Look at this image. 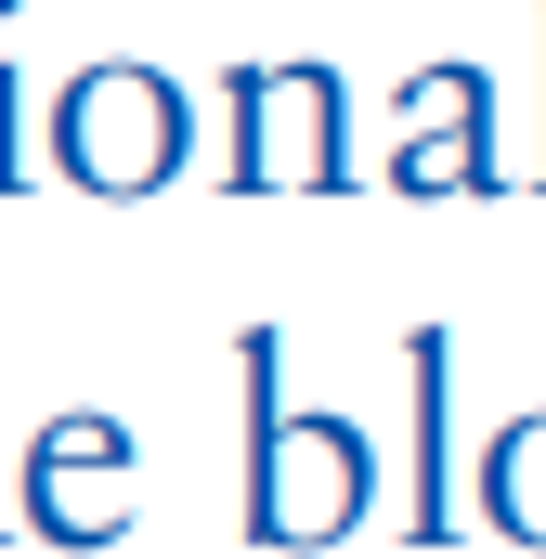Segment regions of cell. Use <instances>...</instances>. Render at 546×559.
Masks as SVG:
<instances>
[{"instance_id": "obj_1", "label": "cell", "mask_w": 546, "mask_h": 559, "mask_svg": "<svg viewBox=\"0 0 546 559\" xmlns=\"http://www.w3.org/2000/svg\"><path fill=\"white\" fill-rule=\"evenodd\" d=\"M365 521V442L273 404V338H248V534L261 547H325Z\"/></svg>"}, {"instance_id": "obj_2", "label": "cell", "mask_w": 546, "mask_h": 559, "mask_svg": "<svg viewBox=\"0 0 546 559\" xmlns=\"http://www.w3.org/2000/svg\"><path fill=\"white\" fill-rule=\"evenodd\" d=\"M52 156H66L79 182H105V195H143V182L182 169V92H169L156 66H92V79L52 105Z\"/></svg>"}, {"instance_id": "obj_3", "label": "cell", "mask_w": 546, "mask_h": 559, "mask_svg": "<svg viewBox=\"0 0 546 559\" xmlns=\"http://www.w3.org/2000/svg\"><path fill=\"white\" fill-rule=\"evenodd\" d=\"M235 182H339V79L325 66L235 79Z\"/></svg>"}, {"instance_id": "obj_4", "label": "cell", "mask_w": 546, "mask_h": 559, "mask_svg": "<svg viewBox=\"0 0 546 559\" xmlns=\"http://www.w3.org/2000/svg\"><path fill=\"white\" fill-rule=\"evenodd\" d=\"M118 481H131V429H105V417H52L39 455H26V508H39V534H66V547H92V534L131 521Z\"/></svg>"}, {"instance_id": "obj_5", "label": "cell", "mask_w": 546, "mask_h": 559, "mask_svg": "<svg viewBox=\"0 0 546 559\" xmlns=\"http://www.w3.org/2000/svg\"><path fill=\"white\" fill-rule=\"evenodd\" d=\"M391 182H482V79L468 66H442L429 92H416V131H404V156H391Z\"/></svg>"}, {"instance_id": "obj_6", "label": "cell", "mask_w": 546, "mask_h": 559, "mask_svg": "<svg viewBox=\"0 0 546 559\" xmlns=\"http://www.w3.org/2000/svg\"><path fill=\"white\" fill-rule=\"evenodd\" d=\"M482 495H495V521H508V534H534V547H546V417H521L508 442H495Z\"/></svg>"}, {"instance_id": "obj_7", "label": "cell", "mask_w": 546, "mask_h": 559, "mask_svg": "<svg viewBox=\"0 0 546 559\" xmlns=\"http://www.w3.org/2000/svg\"><path fill=\"white\" fill-rule=\"evenodd\" d=\"M0 182H13V79H0Z\"/></svg>"}]
</instances>
